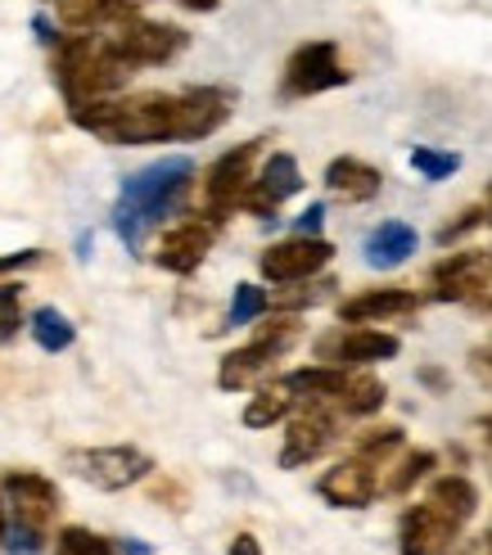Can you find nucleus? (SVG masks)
Returning <instances> with one entry per match:
<instances>
[{
    "mask_svg": "<svg viewBox=\"0 0 492 555\" xmlns=\"http://www.w3.org/2000/svg\"><path fill=\"white\" fill-rule=\"evenodd\" d=\"M190 181H195V163L190 158H158L150 168L131 172L122 181V194H118V208H114V231L122 235V244L131 254L145 248V235L181 212L185 194H190Z\"/></svg>",
    "mask_w": 492,
    "mask_h": 555,
    "instance_id": "obj_1",
    "label": "nucleus"
},
{
    "mask_svg": "<svg viewBox=\"0 0 492 555\" xmlns=\"http://www.w3.org/2000/svg\"><path fill=\"white\" fill-rule=\"evenodd\" d=\"M131 77L135 68L114 50L108 37L77 33V37H60V46H54V81H60L68 104L114 100Z\"/></svg>",
    "mask_w": 492,
    "mask_h": 555,
    "instance_id": "obj_2",
    "label": "nucleus"
},
{
    "mask_svg": "<svg viewBox=\"0 0 492 555\" xmlns=\"http://www.w3.org/2000/svg\"><path fill=\"white\" fill-rule=\"evenodd\" d=\"M68 469L100 492H122V488H135L154 475V456L141 448H127V442H114V448L68 452Z\"/></svg>",
    "mask_w": 492,
    "mask_h": 555,
    "instance_id": "obj_3",
    "label": "nucleus"
},
{
    "mask_svg": "<svg viewBox=\"0 0 492 555\" xmlns=\"http://www.w3.org/2000/svg\"><path fill=\"white\" fill-rule=\"evenodd\" d=\"M258 154H262V141H244V145L226 150L222 158L212 163L208 177H204V212L199 217H208L212 227H222V221L239 208V194L254 185Z\"/></svg>",
    "mask_w": 492,
    "mask_h": 555,
    "instance_id": "obj_4",
    "label": "nucleus"
},
{
    "mask_svg": "<svg viewBox=\"0 0 492 555\" xmlns=\"http://www.w3.org/2000/svg\"><path fill=\"white\" fill-rule=\"evenodd\" d=\"M402 352V339L389 335V330H375V325H339L331 335L316 339V362L325 366H344V371H358V366H375V362H393Z\"/></svg>",
    "mask_w": 492,
    "mask_h": 555,
    "instance_id": "obj_5",
    "label": "nucleus"
},
{
    "mask_svg": "<svg viewBox=\"0 0 492 555\" xmlns=\"http://www.w3.org/2000/svg\"><path fill=\"white\" fill-rule=\"evenodd\" d=\"M114 50L122 54V60L131 68H154V64H172L177 54L190 46V37L181 33V27L172 23H154V18H141V14H131L114 27Z\"/></svg>",
    "mask_w": 492,
    "mask_h": 555,
    "instance_id": "obj_6",
    "label": "nucleus"
},
{
    "mask_svg": "<svg viewBox=\"0 0 492 555\" xmlns=\"http://www.w3.org/2000/svg\"><path fill=\"white\" fill-rule=\"evenodd\" d=\"M331 258H335L331 240H321V235H289L281 244L262 248L258 271H262V281H271V285H298V281H312V275H321Z\"/></svg>",
    "mask_w": 492,
    "mask_h": 555,
    "instance_id": "obj_7",
    "label": "nucleus"
},
{
    "mask_svg": "<svg viewBox=\"0 0 492 555\" xmlns=\"http://www.w3.org/2000/svg\"><path fill=\"white\" fill-rule=\"evenodd\" d=\"M348 68L339 64V46L335 41H308L289 54L285 64V95L289 100H303V95H321V91H335L348 87Z\"/></svg>",
    "mask_w": 492,
    "mask_h": 555,
    "instance_id": "obj_8",
    "label": "nucleus"
},
{
    "mask_svg": "<svg viewBox=\"0 0 492 555\" xmlns=\"http://www.w3.org/2000/svg\"><path fill=\"white\" fill-rule=\"evenodd\" d=\"M0 496H5V506H10V519L37 524V529H50V519L64 506L60 488L46 475H37V469H5V475H0Z\"/></svg>",
    "mask_w": 492,
    "mask_h": 555,
    "instance_id": "obj_9",
    "label": "nucleus"
},
{
    "mask_svg": "<svg viewBox=\"0 0 492 555\" xmlns=\"http://www.w3.org/2000/svg\"><path fill=\"white\" fill-rule=\"evenodd\" d=\"M303 190V172H298V158L294 154H271L262 163V172L254 177V185L239 194V208L258 217V221H276L281 204L294 199V194Z\"/></svg>",
    "mask_w": 492,
    "mask_h": 555,
    "instance_id": "obj_10",
    "label": "nucleus"
},
{
    "mask_svg": "<svg viewBox=\"0 0 492 555\" xmlns=\"http://www.w3.org/2000/svg\"><path fill=\"white\" fill-rule=\"evenodd\" d=\"M461 542V524L439 506H406L398 519V555H448Z\"/></svg>",
    "mask_w": 492,
    "mask_h": 555,
    "instance_id": "obj_11",
    "label": "nucleus"
},
{
    "mask_svg": "<svg viewBox=\"0 0 492 555\" xmlns=\"http://www.w3.org/2000/svg\"><path fill=\"white\" fill-rule=\"evenodd\" d=\"M335 411L331 402H303V411L289 415V429H285V448H281V469H298L316 461L325 448L335 442Z\"/></svg>",
    "mask_w": 492,
    "mask_h": 555,
    "instance_id": "obj_12",
    "label": "nucleus"
},
{
    "mask_svg": "<svg viewBox=\"0 0 492 555\" xmlns=\"http://www.w3.org/2000/svg\"><path fill=\"white\" fill-rule=\"evenodd\" d=\"M316 492L339 511H366L379 496V469L362 456H344L316 479Z\"/></svg>",
    "mask_w": 492,
    "mask_h": 555,
    "instance_id": "obj_13",
    "label": "nucleus"
},
{
    "mask_svg": "<svg viewBox=\"0 0 492 555\" xmlns=\"http://www.w3.org/2000/svg\"><path fill=\"white\" fill-rule=\"evenodd\" d=\"M212 240H217V227L208 217H185V221H177V227L158 240V254H154V262L163 267V271H172V275H190V271H199V262L208 258V248H212Z\"/></svg>",
    "mask_w": 492,
    "mask_h": 555,
    "instance_id": "obj_14",
    "label": "nucleus"
},
{
    "mask_svg": "<svg viewBox=\"0 0 492 555\" xmlns=\"http://www.w3.org/2000/svg\"><path fill=\"white\" fill-rule=\"evenodd\" d=\"M425 308V294L402 289V285H385V289H366L358 298L339 302V321L344 325H385L398 317H416Z\"/></svg>",
    "mask_w": 492,
    "mask_h": 555,
    "instance_id": "obj_15",
    "label": "nucleus"
},
{
    "mask_svg": "<svg viewBox=\"0 0 492 555\" xmlns=\"http://www.w3.org/2000/svg\"><path fill=\"white\" fill-rule=\"evenodd\" d=\"M231 118V95L222 87H195L177 95V135L172 141H204Z\"/></svg>",
    "mask_w": 492,
    "mask_h": 555,
    "instance_id": "obj_16",
    "label": "nucleus"
},
{
    "mask_svg": "<svg viewBox=\"0 0 492 555\" xmlns=\"http://www.w3.org/2000/svg\"><path fill=\"white\" fill-rule=\"evenodd\" d=\"M281 357H285L281 348H271V344L254 339V344H244V348H235V352L222 357V366H217V384H222L226 393H239V388L258 384L271 366L281 362Z\"/></svg>",
    "mask_w": 492,
    "mask_h": 555,
    "instance_id": "obj_17",
    "label": "nucleus"
},
{
    "mask_svg": "<svg viewBox=\"0 0 492 555\" xmlns=\"http://www.w3.org/2000/svg\"><path fill=\"white\" fill-rule=\"evenodd\" d=\"M379 185H385V172L371 168L366 158L344 154V158H335L331 168H325V190L339 194L344 204H366V199H375Z\"/></svg>",
    "mask_w": 492,
    "mask_h": 555,
    "instance_id": "obj_18",
    "label": "nucleus"
},
{
    "mask_svg": "<svg viewBox=\"0 0 492 555\" xmlns=\"http://www.w3.org/2000/svg\"><path fill=\"white\" fill-rule=\"evenodd\" d=\"M50 5L73 33H95V27H108V23L118 27L122 18L135 14V0H50Z\"/></svg>",
    "mask_w": 492,
    "mask_h": 555,
    "instance_id": "obj_19",
    "label": "nucleus"
},
{
    "mask_svg": "<svg viewBox=\"0 0 492 555\" xmlns=\"http://www.w3.org/2000/svg\"><path fill=\"white\" fill-rule=\"evenodd\" d=\"M366 267H375V271H393V267H402L406 258L416 254V231L406 227V221H379V227L366 235Z\"/></svg>",
    "mask_w": 492,
    "mask_h": 555,
    "instance_id": "obj_20",
    "label": "nucleus"
},
{
    "mask_svg": "<svg viewBox=\"0 0 492 555\" xmlns=\"http://www.w3.org/2000/svg\"><path fill=\"white\" fill-rule=\"evenodd\" d=\"M429 506H439L443 515H452L461 529L479 515V488L466 475H429Z\"/></svg>",
    "mask_w": 492,
    "mask_h": 555,
    "instance_id": "obj_21",
    "label": "nucleus"
},
{
    "mask_svg": "<svg viewBox=\"0 0 492 555\" xmlns=\"http://www.w3.org/2000/svg\"><path fill=\"white\" fill-rule=\"evenodd\" d=\"M344 379H348L344 366H325V362L281 375V384L289 388V398H294V402H331V406H335V398H339Z\"/></svg>",
    "mask_w": 492,
    "mask_h": 555,
    "instance_id": "obj_22",
    "label": "nucleus"
},
{
    "mask_svg": "<svg viewBox=\"0 0 492 555\" xmlns=\"http://www.w3.org/2000/svg\"><path fill=\"white\" fill-rule=\"evenodd\" d=\"M385 402H389L385 379L371 375V371H348L339 398H335V411H339V415H358V421H362V415H375Z\"/></svg>",
    "mask_w": 492,
    "mask_h": 555,
    "instance_id": "obj_23",
    "label": "nucleus"
},
{
    "mask_svg": "<svg viewBox=\"0 0 492 555\" xmlns=\"http://www.w3.org/2000/svg\"><path fill=\"white\" fill-rule=\"evenodd\" d=\"M27 330H33L41 352H68L77 344V325L60 308H37L33 317H27Z\"/></svg>",
    "mask_w": 492,
    "mask_h": 555,
    "instance_id": "obj_24",
    "label": "nucleus"
},
{
    "mask_svg": "<svg viewBox=\"0 0 492 555\" xmlns=\"http://www.w3.org/2000/svg\"><path fill=\"white\" fill-rule=\"evenodd\" d=\"M289 411H294V398H289V388L276 379L271 388H258V393L249 398V406H244V425L249 429H271V425L289 421Z\"/></svg>",
    "mask_w": 492,
    "mask_h": 555,
    "instance_id": "obj_25",
    "label": "nucleus"
},
{
    "mask_svg": "<svg viewBox=\"0 0 492 555\" xmlns=\"http://www.w3.org/2000/svg\"><path fill=\"white\" fill-rule=\"evenodd\" d=\"M433 469H439V456H433V452H406L402 461H398V469H393V475L385 479V483H379V492H389V496H406V492H412L416 483H425L429 475H433Z\"/></svg>",
    "mask_w": 492,
    "mask_h": 555,
    "instance_id": "obj_26",
    "label": "nucleus"
},
{
    "mask_svg": "<svg viewBox=\"0 0 492 555\" xmlns=\"http://www.w3.org/2000/svg\"><path fill=\"white\" fill-rule=\"evenodd\" d=\"M402 442H406V434H402L398 425H379V429H366V434L358 438V452H352V456H362V461H371L375 469H385V465L402 452Z\"/></svg>",
    "mask_w": 492,
    "mask_h": 555,
    "instance_id": "obj_27",
    "label": "nucleus"
},
{
    "mask_svg": "<svg viewBox=\"0 0 492 555\" xmlns=\"http://www.w3.org/2000/svg\"><path fill=\"white\" fill-rule=\"evenodd\" d=\"M54 555H118V546L95 529L68 524V529H60V538H54Z\"/></svg>",
    "mask_w": 492,
    "mask_h": 555,
    "instance_id": "obj_28",
    "label": "nucleus"
},
{
    "mask_svg": "<svg viewBox=\"0 0 492 555\" xmlns=\"http://www.w3.org/2000/svg\"><path fill=\"white\" fill-rule=\"evenodd\" d=\"M267 312H271L267 289H258V285H235V298H231V317H226V325H254V321H262Z\"/></svg>",
    "mask_w": 492,
    "mask_h": 555,
    "instance_id": "obj_29",
    "label": "nucleus"
},
{
    "mask_svg": "<svg viewBox=\"0 0 492 555\" xmlns=\"http://www.w3.org/2000/svg\"><path fill=\"white\" fill-rule=\"evenodd\" d=\"M254 339H262V344H271V348H281V352H289L298 339H303V321H298V312H281V317H267L262 325H258V335Z\"/></svg>",
    "mask_w": 492,
    "mask_h": 555,
    "instance_id": "obj_30",
    "label": "nucleus"
},
{
    "mask_svg": "<svg viewBox=\"0 0 492 555\" xmlns=\"http://www.w3.org/2000/svg\"><path fill=\"white\" fill-rule=\"evenodd\" d=\"M412 168H416L425 181H443V177H452V172L461 168V154H452V150H429V145H416V150H412Z\"/></svg>",
    "mask_w": 492,
    "mask_h": 555,
    "instance_id": "obj_31",
    "label": "nucleus"
},
{
    "mask_svg": "<svg viewBox=\"0 0 492 555\" xmlns=\"http://www.w3.org/2000/svg\"><path fill=\"white\" fill-rule=\"evenodd\" d=\"M0 551H5V555H46V529H37V524H18V519H10V524H5V542H0Z\"/></svg>",
    "mask_w": 492,
    "mask_h": 555,
    "instance_id": "obj_32",
    "label": "nucleus"
},
{
    "mask_svg": "<svg viewBox=\"0 0 492 555\" xmlns=\"http://www.w3.org/2000/svg\"><path fill=\"white\" fill-rule=\"evenodd\" d=\"M18 294H23V285H0V344H10L18 335V325H23Z\"/></svg>",
    "mask_w": 492,
    "mask_h": 555,
    "instance_id": "obj_33",
    "label": "nucleus"
},
{
    "mask_svg": "<svg viewBox=\"0 0 492 555\" xmlns=\"http://www.w3.org/2000/svg\"><path fill=\"white\" fill-rule=\"evenodd\" d=\"M483 217H488V208H466L456 221H448V227L439 231V244L448 248V244H456V240H466L470 231H479V227H483Z\"/></svg>",
    "mask_w": 492,
    "mask_h": 555,
    "instance_id": "obj_34",
    "label": "nucleus"
},
{
    "mask_svg": "<svg viewBox=\"0 0 492 555\" xmlns=\"http://www.w3.org/2000/svg\"><path fill=\"white\" fill-rule=\"evenodd\" d=\"M321 221H325V204H308L303 217L294 221V235H321Z\"/></svg>",
    "mask_w": 492,
    "mask_h": 555,
    "instance_id": "obj_35",
    "label": "nucleus"
},
{
    "mask_svg": "<svg viewBox=\"0 0 492 555\" xmlns=\"http://www.w3.org/2000/svg\"><path fill=\"white\" fill-rule=\"evenodd\" d=\"M33 262H41V248H23V254L0 258V275H5V271H23V267H33Z\"/></svg>",
    "mask_w": 492,
    "mask_h": 555,
    "instance_id": "obj_36",
    "label": "nucleus"
},
{
    "mask_svg": "<svg viewBox=\"0 0 492 555\" xmlns=\"http://www.w3.org/2000/svg\"><path fill=\"white\" fill-rule=\"evenodd\" d=\"M226 555H262V542L254 533H235L231 546H226Z\"/></svg>",
    "mask_w": 492,
    "mask_h": 555,
    "instance_id": "obj_37",
    "label": "nucleus"
},
{
    "mask_svg": "<svg viewBox=\"0 0 492 555\" xmlns=\"http://www.w3.org/2000/svg\"><path fill=\"white\" fill-rule=\"evenodd\" d=\"M420 384H429L433 393H443V388H448V375H443L439 366H425V371H420Z\"/></svg>",
    "mask_w": 492,
    "mask_h": 555,
    "instance_id": "obj_38",
    "label": "nucleus"
},
{
    "mask_svg": "<svg viewBox=\"0 0 492 555\" xmlns=\"http://www.w3.org/2000/svg\"><path fill=\"white\" fill-rule=\"evenodd\" d=\"M181 10H195V14H212L217 5H222V0H177Z\"/></svg>",
    "mask_w": 492,
    "mask_h": 555,
    "instance_id": "obj_39",
    "label": "nucleus"
},
{
    "mask_svg": "<svg viewBox=\"0 0 492 555\" xmlns=\"http://www.w3.org/2000/svg\"><path fill=\"white\" fill-rule=\"evenodd\" d=\"M470 308H483V312H492V275L483 281V289L475 294V302H470Z\"/></svg>",
    "mask_w": 492,
    "mask_h": 555,
    "instance_id": "obj_40",
    "label": "nucleus"
},
{
    "mask_svg": "<svg viewBox=\"0 0 492 555\" xmlns=\"http://www.w3.org/2000/svg\"><path fill=\"white\" fill-rule=\"evenodd\" d=\"M5 524H10V511H5V496H0V542H5Z\"/></svg>",
    "mask_w": 492,
    "mask_h": 555,
    "instance_id": "obj_41",
    "label": "nucleus"
},
{
    "mask_svg": "<svg viewBox=\"0 0 492 555\" xmlns=\"http://www.w3.org/2000/svg\"><path fill=\"white\" fill-rule=\"evenodd\" d=\"M122 551H127V555H150V551H145V542H127Z\"/></svg>",
    "mask_w": 492,
    "mask_h": 555,
    "instance_id": "obj_42",
    "label": "nucleus"
},
{
    "mask_svg": "<svg viewBox=\"0 0 492 555\" xmlns=\"http://www.w3.org/2000/svg\"><path fill=\"white\" fill-rule=\"evenodd\" d=\"M479 429H483V438H488V448H492V415H483V421H479Z\"/></svg>",
    "mask_w": 492,
    "mask_h": 555,
    "instance_id": "obj_43",
    "label": "nucleus"
},
{
    "mask_svg": "<svg viewBox=\"0 0 492 555\" xmlns=\"http://www.w3.org/2000/svg\"><path fill=\"white\" fill-rule=\"evenodd\" d=\"M483 208H488V217H483V221L492 227V181H488V204H483Z\"/></svg>",
    "mask_w": 492,
    "mask_h": 555,
    "instance_id": "obj_44",
    "label": "nucleus"
},
{
    "mask_svg": "<svg viewBox=\"0 0 492 555\" xmlns=\"http://www.w3.org/2000/svg\"><path fill=\"white\" fill-rule=\"evenodd\" d=\"M135 5H141V0H135Z\"/></svg>",
    "mask_w": 492,
    "mask_h": 555,
    "instance_id": "obj_45",
    "label": "nucleus"
},
{
    "mask_svg": "<svg viewBox=\"0 0 492 555\" xmlns=\"http://www.w3.org/2000/svg\"><path fill=\"white\" fill-rule=\"evenodd\" d=\"M488 362H492V357H488Z\"/></svg>",
    "mask_w": 492,
    "mask_h": 555,
    "instance_id": "obj_46",
    "label": "nucleus"
}]
</instances>
